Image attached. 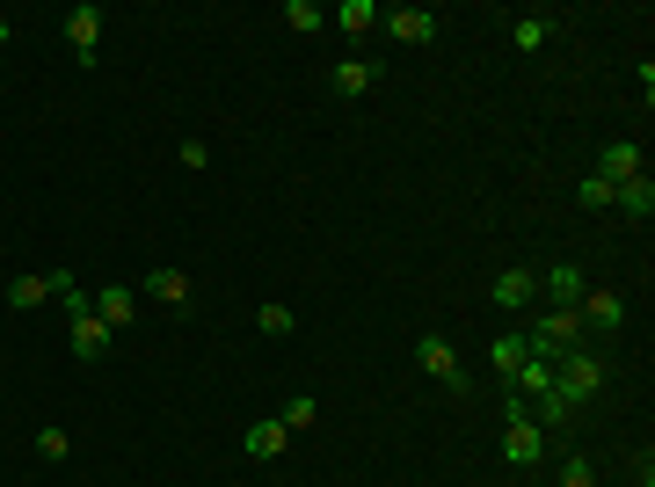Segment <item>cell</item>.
<instances>
[{"label": "cell", "instance_id": "obj_2", "mask_svg": "<svg viewBox=\"0 0 655 487\" xmlns=\"http://www.w3.org/2000/svg\"><path fill=\"white\" fill-rule=\"evenodd\" d=\"M59 305L73 313V321H66V343H73V357H81V364H95V357L110 349V327H103V313H95V299H88V291L73 285Z\"/></svg>", "mask_w": 655, "mask_h": 487}, {"label": "cell", "instance_id": "obj_12", "mask_svg": "<svg viewBox=\"0 0 655 487\" xmlns=\"http://www.w3.org/2000/svg\"><path fill=\"white\" fill-rule=\"evenodd\" d=\"M139 299H153V305H175V313H183V305H189V277H183V269H146Z\"/></svg>", "mask_w": 655, "mask_h": 487}, {"label": "cell", "instance_id": "obj_5", "mask_svg": "<svg viewBox=\"0 0 655 487\" xmlns=\"http://www.w3.org/2000/svg\"><path fill=\"white\" fill-rule=\"evenodd\" d=\"M415 364L430 371L437 386H451V393L467 386V371H459V349H451V343H445V335H423V343H415Z\"/></svg>", "mask_w": 655, "mask_h": 487}, {"label": "cell", "instance_id": "obj_24", "mask_svg": "<svg viewBox=\"0 0 655 487\" xmlns=\"http://www.w3.org/2000/svg\"><path fill=\"white\" fill-rule=\"evenodd\" d=\"M313 415H321V401H313V393H291V407L277 415V422H285V429H307Z\"/></svg>", "mask_w": 655, "mask_h": 487}, {"label": "cell", "instance_id": "obj_23", "mask_svg": "<svg viewBox=\"0 0 655 487\" xmlns=\"http://www.w3.org/2000/svg\"><path fill=\"white\" fill-rule=\"evenodd\" d=\"M255 327H263V335H291V305H255Z\"/></svg>", "mask_w": 655, "mask_h": 487}, {"label": "cell", "instance_id": "obj_9", "mask_svg": "<svg viewBox=\"0 0 655 487\" xmlns=\"http://www.w3.org/2000/svg\"><path fill=\"white\" fill-rule=\"evenodd\" d=\"M575 313H583V327H597V335H619V327H627V299H619V291H583Z\"/></svg>", "mask_w": 655, "mask_h": 487}, {"label": "cell", "instance_id": "obj_26", "mask_svg": "<svg viewBox=\"0 0 655 487\" xmlns=\"http://www.w3.org/2000/svg\"><path fill=\"white\" fill-rule=\"evenodd\" d=\"M583 204H590V211H605V204H612V183H605V175H583Z\"/></svg>", "mask_w": 655, "mask_h": 487}, {"label": "cell", "instance_id": "obj_17", "mask_svg": "<svg viewBox=\"0 0 655 487\" xmlns=\"http://www.w3.org/2000/svg\"><path fill=\"white\" fill-rule=\"evenodd\" d=\"M328 22H335L343 37H365V30H379V0H343Z\"/></svg>", "mask_w": 655, "mask_h": 487}, {"label": "cell", "instance_id": "obj_6", "mask_svg": "<svg viewBox=\"0 0 655 487\" xmlns=\"http://www.w3.org/2000/svg\"><path fill=\"white\" fill-rule=\"evenodd\" d=\"M379 30H387L393 44H430L437 15H430V8H379Z\"/></svg>", "mask_w": 655, "mask_h": 487}, {"label": "cell", "instance_id": "obj_22", "mask_svg": "<svg viewBox=\"0 0 655 487\" xmlns=\"http://www.w3.org/2000/svg\"><path fill=\"white\" fill-rule=\"evenodd\" d=\"M285 22L299 30V37H307V30H328V15L313 8V0H285Z\"/></svg>", "mask_w": 655, "mask_h": 487}, {"label": "cell", "instance_id": "obj_11", "mask_svg": "<svg viewBox=\"0 0 655 487\" xmlns=\"http://www.w3.org/2000/svg\"><path fill=\"white\" fill-rule=\"evenodd\" d=\"M597 175H605V183H634V175H641V146L634 139H612V146H605V153H597Z\"/></svg>", "mask_w": 655, "mask_h": 487}, {"label": "cell", "instance_id": "obj_1", "mask_svg": "<svg viewBox=\"0 0 655 487\" xmlns=\"http://www.w3.org/2000/svg\"><path fill=\"white\" fill-rule=\"evenodd\" d=\"M568 349H583V313H575V305H553V313H539V321L525 327V357H532V364H561Z\"/></svg>", "mask_w": 655, "mask_h": 487}, {"label": "cell", "instance_id": "obj_13", "mask_svg": "<svg viewBox=\"0 0 655 487\" xmlns=\"http://www.w3.org/2000/svg\"><path fill=\"white\" fill-rule=\"evenodd\" d=\"M539 299V269H503V277H495V305H503V313H517V305H532Z\"/></svg>", "mask_w": 655, "mask_h": 487}, {"label": "cell", "instance_id": "obj_14", "mask_svg": "<svg viewBox=\"0 0 655 487\" xmlns=\"http://www.w3.org/2000/svg\"><path fill=\"white\" fill-rule=\"evenodd\" d=\"M241 444H248V459H277V451L291 444V429L277 422V415H263V422H248V437H241Z\"/></svg>", "mask_w": 655, "mask_h": 487}, {"label": "cell", "instance_id": "obj_18", "mask_svg": "<svg viewBox=\"0 0 655 487\" xmlns=\"http://www.w3.org/2000/svg\"><path fill=\"white\" fill-rule=\"evenodd\" d=\"M612 204H627V219H655V183H648V167H641L634 183H619Z\"/></svg>", "mask_w": 655, "mask_h": 487}, {"label": "cell", "instance_id": "obj_27", "mask_svg": "<svg viewBox=\"0 0 655 487\" xmlns=\"http://www.w3.org/2000/svg\"><path fill=\"white\" fill-rule=\"evenodd\" d=\"M561 487H597V473H590V459H568V466H561Z\"/></svg>", "mask_w": 655, "mask_h": 487}, {"label": "cell", "instance_id": "obj_10", "mask_svg": "<svg viewBox=\"0 0 655 487\" xmlns=\"http://www.w3.org/2000/svg\"><path fill=\"white\" fill-rule=\"evenodd\" d=\"M95 313H103V327L117 335V327L139 321V291H131V285H103V291H95Z\"/></svg>", "mask_w": 655, "mask_h": 487}, {"label": "cell", "instance_id": "obj_19", "mask_svg": "<svg viewBox=\"0 0 655 487\" xmlns=\"http://www.w3.org/2000/svg\"><path fill=\"white\" fill-rule=\"evenodd\" d=\"M525 415H532L539 429H568V422H575V407L561 401V393H553V386H547V393H532V407H525Z\"/></svg>", "mask_w": 655, "mask_h": 487}, {"label": "cell", "instance_id": "obj_8", "mask_svg": "<svg viewBox=\"0 0 655 487\" xmlns=\"http://www.w3.org/2000/svg\"><path fill=\"white\" fill-rule=\"evenodd\" d=\"M66 291H73V277H15V285H8V313H30V305H44V299H66Z\"/></svg>", "mask_w": 655, "mask_h": 487}, {"label": "cell", "instance_id": "obj_25", "mask_svg": "<svg viewBox=\"0 0 655 487\" xmlns=\"http://www.w3.org/2000/svg\"><path fill=\"white\" fill-rule=\"evenodd\" d=\"M37 451H44V459H66V451H73V437H66V429H37Z\"/></svg>", "mask_w": 655, "mask_h": 487}, {"label": "cell", "instance_id": "obj_3", "mask_svg": "<svg viewBox=\"0 0 655 487\" xmlns=\"http://www.w3.org/2000/svg\"><path fill=\"white\" fill-rule=\"evenodd\" d=\"M553 393H561L568 407L597 401V393H605V357H590V349H568V357L553 364Z\"/></svg>", "mask_w": 655, "mask_h": 487}, {"label": "cell", "instance_id": "obj_16", "mask_svg": "<svg viewBox=\"0 0 655 487\" xmlns=\"http://www.w3.org/2000/svg\"><path fill=\"white\" fill-rule=\"evenodd\" d=\"M539 291H547L553 305H583V269H575V263H553L547 277H539Z\"/></svg>", "mask_w": 655, "mask_h": 487}, {"label": "cell", "instance_id": "obj_4", "mask_svg": "<svg viewBox=\"0 0 655 487\" xmlns=\"http://www.w3.org/2000/svg\"><path fill=\"white\" fill-rule=\"evenodd\" d=\"M503 459H510V466H539V459H547V429H539L532 415H525V401H517V393H510V429H503Z\"/></svg>", "mask_w": 655, "mask_h": 487}, {"label": "cell", "instance_id": "obj_28", "mask_svg": "<svg viewBox=\"0 0 655 487\" xmlns=\"http://www.w3.org/2000/svg\"><path fill=\"white\" fill-rule=\"evenodd\" d=\"M8 37H15V22H8V15H0V51H8Z\"/></svg>", "mask_w": 655, "mask_h": 487}, {"label": "cell", "instance_id": "obj_15", "mask_svg": "<svg viewBox=\"0 0 655 487\" xmlns=\"http://www.w3.org/2000/svg\"><path fill=\"white\" fill-rule=\"evenodd\" d=\"M328 81H335V95L357 102V95H371V88H379V66H371V59H343L335 73H328Z\"/></svg>", "mask_w": 655, "mask_h": 487}, {"label": "cell", "instance_id": "obj_7", "mask_svg": "<svg viewBox=\"0 0 655 487\" xmlns=\"http://www.w3.org/2000/svg\"><path fill=\"white\" fill-rule=\"evenodd\" d=\"M95 37H103V8L81 0V8H66V44H73V59L95 66Z\"/></svg>", "mask_w": 655, "mask_h": 487}, {"label": "cell", "instance_id": "obj_21", "mask_svg": "<svg viewBox=\"0 0 655 487\" xmlns=\"http://www.w3.org/2000/svg\"><path fill=\"white\" fill-rule=\"evenodd\" d=\"M489 364L503 371V379H517V371H525V335H495V343H489Z\"/></svg>", "mask_w": 655, "mask_h": 487}, {"label": "cell", "instance_id": "obj_20", "mask_svg": "<svg viewBox=\"0 0 655 487\" xmlns=\"http://www.w3.org/2000/svg\"><path fill=\"white\" fill-rule=\"evenodd\" d=\"M553 30H561L553 15H517V22H510V44H517V51H539V44H547Z\"/></svg>", "mask_w": 655, "mask_h": 487}]
</instances>
